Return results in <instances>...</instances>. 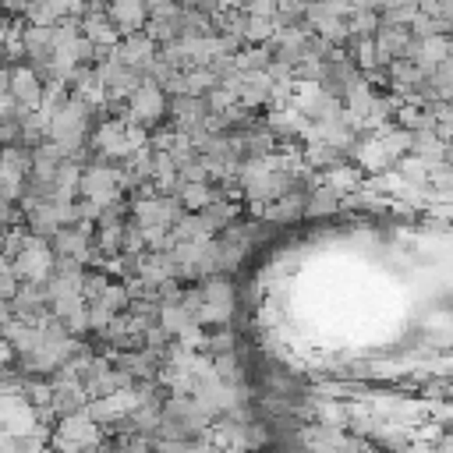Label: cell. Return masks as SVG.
I'll return each mask as SVG.
<instances>
[{"label":"cell","instance_id":"cell-1","mask_svg":"<svg viewBox=\"0 0 453 453\" xmlns=\"http://www.w3.org/2000/svg\"><path fill=\"white\" fill-rule=\"evenodd\" d=\"M432 453H453V428H446V432H442V435L435 439Z\"/></svg>","mask_w":453,"mask_h":453}]
</instances>
